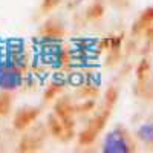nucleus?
Segmentation results:
<instances>
[{"label": "nucleus", "mask_w": 153, "mask_h": 153, "mask_svg": "<svg viewBox=\"0 0 153 153\" xmlns=\"http://www.w3.org/2000/svg\"><path fill=\"white\" fill-rule=\"evenodd\" d=\"M106 120H107V113H103V115L95 117L91 123H89V126L86 127V129L80 133V144H84V146L91 144L94 139L98 136V133L103 130Z\"/></svg>", "instance_id": "nucleus-1"}, {"label": "nucleus", "mask_w": 153, "mask_h": 153, "mask_svg": "<svg viewBox=\"0 0 153 153\" xmlns=\"http://www.w3.org/2000/svg\"><path fill=\"white\" fill-rule=\"evenodd\" d=\"M104 150L106 152H129L130 144L126 138V133H120L118 130L112 132L107 136V141L104 144Z\"/></svg>", "instance_id": "nucleus-2"}, {"label": "nucleus", "mask_w": 153, "mask_h": 153, "mask_svg": "<svg viewBox=\"0 0 153 153\" xmlns=\"http://www.w3.org/2000/svg\"><path fill=\"white\" fill-rule=\"evenodd\" d=\"M152 25H153V8H149L141 14V17L136 20L135 26H133V32H141L143 29L150 28Z\"/></svg>", "instance_id": "nucleus-3"}, {"label": "nucleus", "mask_w": 153, "mask_h": 153, "mask_svg": "<svg viewBox=\"0 0 153 153\" xmlns=\"http://www.w3.org/2000/svg\"><path fill=\"white\" fill-rule=\"evenodd\" d=\"M43 34L48 37V38H60L65 34V28L57 22V20H52V22H48L43 28Z\"/></svg>", "instance_id": "nucleus-4"}, {"label": "nucleus", "mask_w": 153, "mask_h": 153, "mask_svg": "<svg viewBox=\"0 0 153 153\" xmlns=\"http://www.w3.org/2000/svg\"><path fill=\"white\" fill-rule=\"evenodd\" d=\"M49 127H51V132H52L54 136H61L63 133L68 130L65 123H63L60 118H55V117H52L49 120Z\"/></svg>", "instance_id": "nucleus-5"}, {"label": "nucleus", "mask_w": 153, "mask_h": 153, "mask_svg": "<svg viewBox=\"0 0 153 153\" xmlns=\"http://www.w3.org/2000/svg\"><path fill=\"white\" fill-rule=\"evenodd\" d=\"M138 135H139V138H141L143 141H146L147 144H153V123L144 124L141 129H139Z\"/></svg>", "instance_id": "nucleus-6"}, {"label": "nucleus", "mask_w": 153, "mask_h": 153, "mask_svg": "<svg viewBox=\"0 0 153 153\" xmlns=\"http://www.w3.org/2000/svg\"><path fill=\"white\" fill-rule=\"evenodd\" d=\"M103 14H104V5L101 2H95L87 9V17L89 19H100Z\"/></svg>", "instance_id": "nucleus-7"}, {"label": "nucleus", "mask_w": 153, "mask_h": 153, "mask_svg": "<svg viewBox=\"0 0 153 153\" xmlns=\"http://www.w3.org/2000/svg\"><path fill=\"white\" fill-rule=\"evenodd\" d=\"M37 110L35 109H32V110H28V112H23L22 113V124H19V127H23V126H26V124H29L35 117H37Z\"/></svg>", "instance_id": "nucleus-8"}, {"label": "nucleus", "mask_w": 153, "mask_h": 153, "mask_svg": "<svg viewBox=\"0 0 153 153\" xmlns=\"http://www.w3.org/2000/svg\"><path fill=\"white\" fill-rule=\"evenodd\" d=\"M117 98H118V92L115 91L113 87H112V89H109L107 94H106V104H107V107H109V109H110V107H113V104H115V101H117Z\"/></svg>", "instance_id": "nucleus-9"}, {"label": "nucleus", "mask_w": 153, "mask_h": 153, "mask_svg": "<svg viewBox=\"0 0 153 153\" xmlns=\"http://www.w3.org/2000/svg\"><path fill=\"white\" fill-rule=\"evenodd\" d=\"M149 61L147 60H143V63L139 65V68H138V78L139 80H144L146 76H147V72H149Z\"/></svg>", "instance_id": "nucleus-10"}, {"label": "nucleus", "mask_w": 153, "mask_h": 153, "mask_svg": "<svg viewBox=\"0 0 153 153\" xmlns=\"http://www.w3.org/2000/svg\"><path fill=\"white\" fill-rule=\"evenodd\" d=\"M60 3V0H45L43 2V9H54Z\"/></svg>", "instance_id": "nucleus-11"}, {"label": "nucleus", "mask_w": 153, "mask_h": 153, "mask_svg": "<svg viewBox=\"0 0 153 153\" xmlns=\"http://www.w3.org/2000/svg\"><path fill=\"white\" fill-rule=\"evenodd\" d=\"M58 91H60V86L58 84H52V87L48 91V94H46V97H48V100H51V98H54L57 94H58Z\"/></svg>", "instance_id": "nucleus-12"}, {"label": "nucleus", "mask_w": 153, "mask_h": 153, "mask_svg": "<svg viewBox=\"0 0 153 153\" xmlns=\"http://www.w3.org/2000/svg\"><path fill=\"white\" fill-rule=\"evenodd\" d=\"M146 31H147V35H149L150 38H153V25H152V26H150V28H147Z\"/></svg>", "instance_id": "nucleus-13"}]
</instances>
